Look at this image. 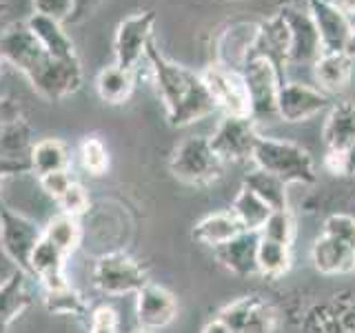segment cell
<instances>
[{
    "instance_id": "6da1fadb",
    "label": "cell",
    "mask_w": 355,
    "mask_h": 333,
    "mask_svg": "<svg viewBox=\"0 0 355 333\" xmlns=\"http://www.w3.org/2000/svg\"><path fill=\"white\" fill-rule=\"evenodd\" d=\"M0 58L25 74L31 87L47 100H60L80 89V60H60L51 56L29 31L27 22L11 25L0 36Z\"/></svg>"
},
{
    "instance_id": "7a4b0ae2",
    "label": "cell",
    "mask_w": 355,
    "mask_h": 333,
    "mask_svg": "<svg viewBox=\"0 0 355 333\" xmlns=\"http://www.w3.org/2000/svg\"><path fill=\"white\" fill-rule=\"evenodd\" d=\"M144 60L149 62L171 127H189L216 111V103L202 80V74L164 58L153 40L149 42Z\"/></svg>"
},
{
    "instance_id": "3957f363",
    "label": "cell",
    "mask_w": 355,
    "mask_h": 333,
    "mask_svg": "<svg viewBox=\"0 0 355 333\" xmlns=\"http://www.w3.org/2000/svg\"><path fill=\"white\" fill-rule=\"evenodd\" d=\"M251 162L258 169L280 178L286 185H313L318 180L315 162L311 153L291 140L260 136Z\"/></svg>"
},
{
    "instance_id": "277c9868",
    "label": "cell",
    "mask_w": 355,
    "mask_h": 333,
    "mask_svg": "<svg viewBox=\"0 0 355 333\" xmlns=\"http://www.w3.org/2000/svg\"><path fill=\"white\" fill-rule=\"evenodd\" d=\"M169 169L178 180L184 185L205 187L222 176L225 162L220 160V155L211 147L209 138L191 136L175 147Z\"/></svg>"
},
{
    "instance_id": "5b68a950",
    "label": "cell",
    "mask_w": 355,
    "mask_h": 333,
    "mask_svg": "<svg viewBox=\"0 0 355 333\" xmlns=\"http://www.w3.org/2000/svg\"><path fill=\"white\" fill-rule=\"evenodd\" d=\"M244 83L249 89V100H251V118L260 125H271L277 122V94H280L282 80L275 67L264 60V58H249L242 67Z\"/></svg>"
},
{
    "instance_id": "8992f818",
    "label": "cell",
    "mask_w": 355,
    "mask_h": 333,
    "mask_svg": "<svg viewBox=\"0 0 355 333\" xmlns=\"http://www.w3.org/2000/svg\"><path fill=\"white\" fill-rule=\"evenodd\" d=\"M92 278L100 291L109 296L138 293L149 282L144 266L122 251H111L100 255L94 264Z\"/></svg>"
},
{
    "instance_id": "52a82bcc",
    "label": "cell",
    "mask_w": 355,
    "mask_h": 333,
    "mask_svg": "<svg viewBox=\"0 0 355 333\" xmlns=\"http://www.w3.org/2000/svg\"><path fill=\"white\" fill-rule=\"evenodd\" d=\"M258 122L249 116H225L209 138L211 147L222 162H247L253 160L255 144L260 140Z\"/></svg>"
},
{
    "instance_id": "ba28073f",
    "label": "cell",
    "mask_w": 355,
    "mask_h": 333,
    "mask_svg": "<svg viewBox=\"0 0 355 333\" xmlns=\"http://www.w3.org/2000/svg\"><path fill=\"white\" fill-rule=\"evenodd\" d=\"M40 238L42 231L33 220L9 207L0 209V247L7 253V258L18 266V271L29 273L31 253Z\"/></svg>"
},
{
    "instance_id": "9c48e42d",
    "label": "cell",
    "mask_w": 355,
    "mask_h": 333,
    "mask_svg": "<svg viewBox=\"0 0 355 333\" xmlns=\"http://www.w3.org/2000/svg\"><path fill=\"white\" fill-rule=\"evenodd\" d=\"M202 80L214 98L216 109L225 116H249L251 118V100L244 76L238 69H229L222 65H211L202 71Z\"/></svg>"
},
{
    "instance_id": "30bf717a",
    "label": "cell",
    "mask_w": 355,
    "mask_h": 333,
    "mask_svg": "<svg viewBox=\"0 0 355 333\" xmlns=\"http://www.w3.org/2000/svg\"><path fill=\"white\" fill-rule=\"evenodd\" d=\"M153 25L155 11H138L120 22L114 40L116 65L120 69L136 71V67L147 56L149 42L153 40Z\"/></svg>"
},
{
    "instance_id": "8fae6325",
    "label": "cell",
    "mask_w": 355,
    "mask_h": 333,
    "mask_svg": "<svg viewBox=\"0 0 355 333\" xmlns=\"http://www.w3.org/2000/svg\"><path fill=\"white\" fill-rule=\"evenodd\" d=\"M280 14L288 27V67H313L315 60L324 53L313 16L309 14V9H300L293 5H284Z\"/></svg>"
},
{
    "instance_id": "7c38bea8",
    "label": "cell",
    "mask_w": 355,
    "mask_h": 333,
    "mask_svg": "<svg viewBox=\"0 0 355 333\" xmlns=\"http://www.w3.org/2000/svg\"><path fill=\"white\" fill-rule=\"evenodd\" d=\"M231 333H275V311L260 296H244L218 316Z\"/></svg>"
},
{
    "instance_id": "4fadbf2b",
    "label": "cell",
    "mask_w": 355,
    "mask_h": 333,
    "mask_svg": "<svg viewBox=\"0 0 355 333\" xmlns=\"http://www.w3.org/2000/svg\"><path fill=\"white\" fill-rule=\"evenodd\" d=\"M331 107V96L304 83H284L277 94V116L284 122H302Z\"/></svg>"
},
{
    "instance_id": "5bb4252c",
    "label": "cell",
    "mask_w": 355,
    "mask_h": 333,
    "mask_svg": "<svg viewBox=\"0 0 355 333\" xmlns=\"http://www.w3.org/2000/svg\"><path fill=\"white\" fill-rule=\"evenodd\" d=\"M304 3L309 14L313 16L324 51H347L353 36V18H349L329 0H304Z\"/></svg>"
},
{
    "instance_id": "9a60e30c",
    "label": "cell",
    "mask_w": 355,
    "mask_h": 333,
    "mask_svg": "<svg viewBox=\"0 0 355 333\" xmlns=\"http://www.w3.org/2000/svg\"><path fill=\"white\" fill-rule=\"evenodd\" d=\"M249 58L269 60L284 80V69L288 67V27L282 14L258 22V36H255Z\"/></svg>"
},
{
    "instance_id": "2e32d148",
    "label": "cell",
    "mask_w": 355,
    "mask_h": 333,
    "mask_svg": "<svg viewBox=\"0 0 355 333\" xmlns=\"http://www.w3.org/2000/svg\"><path fill=\"white\" fill-rule=\"evenodd\" d=\"M136 316L140 329L160 331L169 327L178 316V302L171 291H166L160 284L147 282L136 293Z\"/></svg>"
},
{
    "instance_id": "e0dca14e",
    "label": "cell",
    "mask_w": 355,
    "mask_h": 333,
    "mask_svg": "<svg viewBox=\"0 0 355 333\" xmlns=\"http://www.w3.org/2000/svg\"><path fill=\"white\" fill-rule=\"evenodd\" d=\"M258 36V22H233L220 33L216 42V65L242 69Z\"/></svg>"
},
{
    "instance_id": "ac0fdd59",
    "label": "cell",
    "mask_w": 355,
    "mask_h": 333,
    "mask_svg": "<svg viewBox=\"0 0 355 333\" xmlns=\"http://www.w3.org/2000/svg\"><path fill=\"white\" fill-rule=\"evenodd\" d=\"M258 244H260V233L242 231L240 236L214 249V253L222 262V266H227L231 273L249 278L258 273Z\"/></svg>"
},
{
    "instance_id": "d6986e66",
    "label": "cell",
    "mask_w": 355,
    "mask_h": 333,
    "mask_svg": "<svg viewBox=\"0 0 355 333\" xmlns=\"http://www.w3.org/2000/svg\"><path fill=\"white\" fill-rule=\"evenodd\" d=\"M322 140L327 151L347 153L355 144V103L342 100L329 107V114L322 127Z\"/></svg>"
},
{
    "instance_id": "ffe728a7",
    "label": "cell",
    "mask_w": 355,
    "mask_h": 333,
    "mask_svg": "<svg viewBox=\"0 0 355 333\" xmlns=\"http://www.w3.org/2000/svg\"><path fill=\"white\" fill-rule=\"evenodd\" d=\"M64 260H67V255L55 247V244L40 238V242L36 244V249H33V253H31L29 273L36 275L47 291H55V289L69 287L71 282L67 280Z\"/></svg>"
},
{
    "instance_id": "44dd1931",
    "label": "cell",
    "mask_w": 355,
    "mask_h": 333,
    "mask_svg": "<svg viewBox=\"0 0 355 333\" xmlns=\"http://www.w3.org/2000/svg\"><path fill=\"white\" fill-rule=\"evenodd\" d=\"M311 262L324 275L349 273L355 269V251L347 247V244H342L340 240L322 233L313 242V247H311Z\"/></svg>"
},
{
    "instance_id": "7402d4cb",
    "label": "cell",
    "mask_w": 355,
    "mask_h": 333,
    "mask_svg": "<svg viewBox=\"0 0 355 333\" xmlns=\"http://www.w3.org/2000/svg\"><path fill=\"white\" fill-rule=\"evenodd\" d=\"M27 27L42 47L47 49L51 56H55V58L78 60L73 40L67 36V31L62 29L60 20H55L51 16H44V14H31L27 20Z\"/></svg>"
},
{
    "instance_id": "603a6c76",
    "label": "cell",
    "mask_w": 355,
    "mask_h": 333,
    "mask_svg": "<svg viewBox=\"0 0 355 333\" xmlns=\"http://www.w3.org/2000/svg\"><path fill=\"white\" fill-rule=\"evenodd\" d=\"M315 80L324 94H338L351 83L353 58L347 51H324L313 65Z\"/></svg>"
},
{
    "instance_id": "cb8c5ba5",
    "label": "cell",
    "mask_w": 355,
    "mask_h": 333,
    "mask_svg": "<svg viewBox=\"0 0 355 333\" xmlns=\"http://www.w3.org/2000/svg\"><path fill=\"white\" fill-rule=\"evenodd\" d=\"M244 229L233 216V211H218V214H209L193 227V238L198 242L207 244L211 249H218L222 244H227L236 236H240Z\"/></svg>"
},
{
    "instance_id": "d4e9b609",
    "label": "cell",
    "mask_w": 355,
    "mask_h": 333,
    "mask_svg": "<svg viewBox=\"0 0 355 333\" xmlns=\"http://www.w3.org/2000/svg\"><path fill=\"white\" fill-rule=\"evenodd\" d=\"M31 171L38 178L49 176L55 171H69L71 169V153L69 147L58 138H44L33 142L29 153Z\"/></svg>"
},
{
    "instance_id": "484cf974",
    "label": "cell",
    "mask_w": 355,
    "mask_h": 333,
    "mask_svg": "<svg viewBox=\"0 0 355 333\" xmlns=\"http://www.w3.org/2000/svg\"><path fill=\"white\" fill-rule=\"evenodd\" d=\"M233 216L238 218V222L242 225L244 231H255L260 233V229L264 227V222L269 220L271 216V207L264 203L260 196H255L251 189L247 187H240L238 196L233 198V205H231Z\"/></svg>"
},
{
    "instance_id": "4316f807",
    "label": "cell",
    "mask_w": 355,
    "mask_h": 333,
    "mask_svg": "<svg viewBox=\"0 0 355 333\" xmlns=\"http://www.w3.org/2000/svg\"><path fill=\"white\" fill-rule=\"evenodd\" d=\"M242 187H247L255 196H260L273 211L288 209V194H286L288 185L282 182L280 178H275L273 173H266L264 169L253 166V169L244 176Z\"/></svg>"
},
{
    "instance_id": "83f0119b",
    "label": "cell",
    "mask_w": 355,
    "mask_h": 333,
    "mask_svg": "<svg viewBox=\"0 0 355 333\" xmlns=\"http://www.w3.org/2000/svg\"><path fill=\"white\" fill-rule=\"evenodd\" d=\"M98 96L109 105H122L127 103L133 94V71L120 69L118 65L105 67L96 78Z\"/></svg>"
},
{
    "instance_id": "f1b7e54d",
    "label": "cell",
    "mask_w": 355,
    "mask_h": 333,
    "mask_svg": "<svg viewBox=\"0 0 355 333\" xmlns=\"http://www.w3.org/2000/svg\"><path fill=\"white\" fill-rule=\"evenodd\" d=\"M42 238L55 244V247L69 258L83 242V227H80V222H78V218L58 214L47 222V227L42 229Z\"/></svg>"
},
{
    "instance_id": "f546056e",
    "label": "cell",
    "mask_w": 355,
    "mask_h": 333,
    "mask_svg": "<svg viewBox=\"0 0 355 333\" xmlns=\"http://www.w3.org/2000/svg\"><path fill=\"white\" fill-rule=\"evenodd\" d=\"M291 269V247L260 238L258 244V273L266 278H280Z\"/></svg>"
},
{
    "instance_id": "4dcf8cb0",
    "label": "cell",
    "mask_w": 355,
    "mask_h": 333,
    "mask_svg": "<svg viewBox=\"0 0 355 333\" xmlns=\"http://www.w3.org/2000/svg\"><path fill=\"white\" fill-rule=\"evenodd\" d=\"M25 275L22 271L14 273L9 278V282L0 289V329L9 325L22 309L27 307V293H25Z\"/></svg>"
},
{
    "instance_id": "1f68e13d",
    "label": "cell",
    "mask_w": 355,
    "mask_h": 333,
    "mask_svg": "<svg viewBox=\"0 0 355 333\" xmlns=\"http://www.w3.org/2000/svg\"><path fill=\"white\" fill-rule=\"evenodd\" d=\"M260 238L264 240H273L291 247V242L295 238V220L293 214L288 209H277L271 211L269 220L264 222V227L260 229Z\"/></svg>"
},
{
    "instance_id": "d6a6232c",
    "label": "cell",
    "mask_w": 355,
    "mask_h": 333,
    "mask_svg": "<svg viewBox=\"0 0 355 333\" xmlns=\"http://www.w3.org/2000/svg\"><path fill=\"white\" fill-rule=\"evenodd\" d=\"M80 162L87 173H92L96 178L105 176L109 169V153H107V147L103 144V140L96 136H87L80 142Z\"/></svg>"
},
{
    "instance_id": "836d02e7",
    "label": "cell",
    "mask_w": 355,
    "mask_h": 333,
    "mask_svg": "<svg viewBox=\"0 0 355 333\" xmlns=\"http://www.w3.org/2000/svg\"><path fill=\"white\" fill-rule=\"evenodd\" d=\"M44 305H47L49 311L60 314V316H80L85 311L83 298L76 293V289L71 284L62 287V289H55V291H47Z\"/></svg>"
},
{
    "instance_id": "e575fe53",
    "label": "cell",
    "mask_w": 355,
    "mask_h": 333,
    "mask_svg": "<svg viewBox=\"0 0 355 333\" xmlns=\"http://www.w3.org/2000/svg\"><path fill=\"white\" fill-rule=\"evenodd\" d=\"M324 233L355 251V218L349 214H333L324 222Z\"/></svg>"
},
{
    "instance_id": "d590c367",
    "label": "cell",
    "mask_w": 355,
    "mask_h": 333,
    "mask_svg": "<svg viewBox=\"0 0 355 333\" xmlns=\"http://www.w3.org/2000/svg\"><path fill=\"white\" fill-rule=\"evenodd\" d=\"M58 205H60V209H62V214L73 216V218H80V216L85 214V211L89 209V194H87V189L76 180V182L58 198Z\"/></svg>"
},
{
    "instance_id": "8d00e7d4",
    "label": "cell",
    "mask_w": 355,
    "mask_h": 333,
    "mask_svg": "<svg viewBox=\"0 0 355 333\" xmlns=\"http://www.w3.org/2000/svg\"><path fill=\"white\" fill-rule=\"evenodd\" d=\"M89 333H118V314L114 307L100 305L89 318Z\"/></svg>"
},
{
    "instance_id": "74e56055",
    "label": "cell",
    "mask_w": 355,
    "mask_h": 333,
    "mask_svg": "<svg viewBox=\"0 0 355 333\" xmlns=\"http://www.w3.org/2000/svg\"><path fill=\"white\" fill-rule=\"evenodd\" d=\"M33 14H44L67 22L73 14V0H33Z\"/></svg>"
},
{
    "instance_id": "f35d334b",
    "label": "cell",
    "mask_w": 355,
    "mask_h": 333,
    "mask_svg": "<svg viewBox=\"0 0 355 333\" xmlns=\"http://www.w3.org/2000/svg\"><path fill=\"white\" fill-rule=\"evenodd\" d=\"M73 182H76V178L71 176V169H69V171H55V173H49V176H42V178H40V187L44 189V194L51 196V198L55 200V203H58V198H60Z\"/></svg>"
},
{
    "instance_id": "ab89813d",
    "label": "cell",
    "mask_w": 355,
    "mask_h": 333,
    "mask_svg": "<svg viewBox=\"0 0 355 333\" xmlns=\"http://www.w3.org/2000/svg\"><path fill=\"white\" fill-rule=\"evenodd\" d=\"M22 120V107L14 98H0V127Z\"/></svg>"
},
{
    "instance_id": "60d3db41",
    "label": "cell",
    "mask_w": 355,
    "mask_h": 333,
    "mask_svg": "<svg viewBox=\"0 0 355 333\" xmlns=\"http://www.w3.org/2000/svg\"><path fill=\"white\" fill-rule=\"evenodd\" d=\"M96 5V0H73V14L69 20H80L83 16H87V11Z\"/></svg>"
},
{
    "instance_id": "b9f144b4",
    "label": "cell",
    "mask_w": 355,
    "mask_h": 333,
    "mask_svg": "<svg viewBox=\"0 0 355 333\" xmlns=\"http://www.w3.org/2000/svg\"><path fill=\"white\" fill-rule=\"evenodd\" d=\"M202 333H231V329L220 318H216V320H211L209 325L202 329Z\"/></svg>"
},
{
    "instance_id": "7bdbcfd3",
    "label": "cell",
    "mask_w": 355,
    "mask_h": 333,
    "mask_svg": "<svg viewBox=\"0 0 355 333\" xmlns=\"http://www.w3.org/2000/svg\"><path fill=\"white\" fill-rule=\"evenodd\" d=\"M329 3H333L340 11H344L349 18L355 16V0H329Z\"/></svg>"
},
{
    "instance_id": "ee69618b",
    "label": "cell",
    "mask_w": 355,
    "mask_h": 333,
    "mask_svg": "<svg viewBox=\"0 0 355 333\" xmlns=\"http://www.w3.org/2000/svg\"><path fill=\"white\" fill-rule=\"evenodd\" d=\"M355 176V144L347 151V176Z\"/></svg>"
},
{
    "instance_id": "f6af8a7d",
    "label": "cell",
    "mask_w": 355,
    "mask_h": 333,
    "mask_svg": "<svg viewBox=\"0 0 355 333\" xmlns=\"http://www.w3.org/2000/svg\"><path fill=\"white\" fill-rule=\"evenodd\" d=\"M347 53L351 56V58L355 60V22H353V36L349 40V47H347Z\"/></svg>"
},
{
    "instance_id": "bcb514c9",
    "label": "cell",
    "mask_w": 355,
    "mask_h": 333,
    "mask_svg": "<svg viewBox=\"0 0 355 333\" xmlns=\"http://www.w3.org/2000/svg\"><path fill=\"white\" fill-rule=\"evenodd\" d=\"M291 3H293V0H277V5H282V7L284 5H291Z\"/></svg>"
},
{
    "instance_id": "7dc6e473",
    "label": "cell",
    "mask_w": 355,
    "mask_h": 333,
    "mask_svg": "<svg viewBox=\"0 0 355 333\" xmlns=\"http://www.w3.org/2000/svg\"><path fill=\"white\" fill-rule=\"evenodd\" d=\"M136 333H155V331H149V329H138Z\"/></svg>"
},
{
    "instance_id": "c3c4849f",
    "label": "cell",
    "mask_w": 355,
    "mask_h": 333,
    "mask_svg": "<svg viewBox=\"0 0 355 333\" xmlns=\"http://www.w3.org/2000/svg\"><path fill=\"white\" fill-rule=\"evenodd\" d=\"M5 9H7V5H3V3H0V14H3Z\"/></svg>"
},
{
    "instance_id": "681fc988",
    "label": "cell",
    "mask_w": 355,
    "mask_h": 333,
    "mask_svg": "<svg viewBox=\"0 0 355 333\" xmlns=\"http://www.w3.org/2000/svg\"><path fill=\"white\" fill-rule=\"evenodd\" d=\"M0 74H3V58H0Z\"/></svg>"
}]
</instances>
